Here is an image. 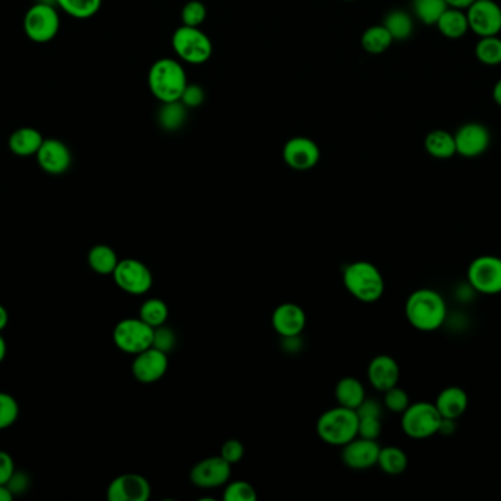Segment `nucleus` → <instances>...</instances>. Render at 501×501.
Here are the masks:
<instances>
[{"label":"nucleus","instance_id":"cd10ccee","mask_svg":"<svg viewBox=\"0 0 501 501\" xmlns=\"http://www.w3.org/2000/svg\"><path fill=\"white\" fill-rule=\"evenodd\" d=\"M383 26L386 27L393 40H398V42L409 39L414 33L412 17L402 9H394L391 12L387 13Z\"/></svg>","mask_w":501,"mask_h":501},{"label":"nucleus","instance_id":"393cba45","mask_svg":"<svg viewBox=\"0 0 501 501\" xmlns=\"http://www.w3.org/2000/svg\"><path fill=\"white\" fill-rule=\"evenodd\" d=\"M425 150L436 159H450L456 155L454 135L445 130H434L425 137Z\"/></svg>","mask_w":501,"mask_h":501},{"label":"nucleus","instance_id":"3c124183","mask_svg":"<svg viewBox=\"0 0 501 501\" xmlns=\"http://www.w3.org/2000/svg\"><path fill=\"white\" fill-rule=\"evenodd\" d=\"M13 494L9 491L6 485H0V501H12Z\"/></svg>","mask_w":501,"mask_h":501},{"label":"nucleus","instance_id":"7ed1b4c3","mask_svg":"<svg viewBox=\"0 0 501 501\" xmlns=\"http://www.w3.org/2000/svg\"><path fill=\"white\" fill-rule=\"evenodd\" d=\"M186 86L188 78L184 66L171 58L157 59L148 71L150 91L162 104L180 100Z\"/></svg>","mask_w":501,"mask_h":501},{"label":"nucleus","instance_id":"a19ab883","mask_svg":"<svg viewBox=\"0 0 501 501\" xmlns=\"http://www.w3.org/2000/svg\"><path fill=\"white\" fill-rule=\"evenodd\" d=\"M206 100V91L201 86L198 84H191L185 87L184 93L180 96V102L186 106V108H200Z\"/></svg>","mask_w":501,"mask_h":501},{"label":"nucleus","instance_id":"9b49d317","mask_svg":"<svg viewBox=\"0 0 501 501\" xmlns=\"http://www.w3.org/2000/svg\"><path fill=\"white\" fill-rule=\"evenodd\" d=\"M469 30L480 37L498 35L501 31V8L494 0H475L467 8Z\"/></svg>","mask_w":501,"mask_h":501},{"label":"nucleus","instance_id":"2f4dec72","mask_svg":"<svg viewBox=\"0 0 501 501\" xmlns=\"http://www.w3.org/2000/svg\"><path fill=\"white\" fill-rule=\"evenodd\" d=\"M140 318L153 328H157L169 320V307L162 298H148L140 307Z\"/></svg>","mask_w":501,"mask_h":501},{"label":"nucleus","instance_id":"f3484780","mask_svg":"<svg viewBox=\"0 0 501 501\" xmlns=\"http://www.w3.org/2000/svg\"><path fill=\"white\" fill-rule=\"evenodd\" d=\"M342 460L353 471H365L377 465L380 444L377 440L356 436L342 447Z\"/></svg>","mask_w":501,"mask_h":501},{"label":"nucleus","instance_id":"4468645a","mask_svg":"<svg viewBox=\"0 0 501 501\" xmlns=\"http://www.w3.org/2000/svg\"><path fill=\"white\" fill-rule=\"evenodd\" d=\"M456 153L463 158H478L489 150L491 135L480 122H467L454 133Z\"/></svg>","mask_w":501,"mask_h":501},{"label":"nucleus","instance_id":"a211bd4d","mask_svg":"<svg viewBox=\"0 0 501 501\" xmlns=\"http://www.w3.org/2000/svg\"><path fill=\"white\" fill-rule=\"evenodd\" d=\"M37 164L49 175H62L72 165V153L69 147L57 139H44L35 155Z\"/></svg>","mask_w":501,"mask_h":501},{"label":"nucleus","instance_id":"0eeeda50","mask_svg":"<svg viewBox=\"0 0 501 501\" xmlns=\"http://www.w3.org/2000/svg\"><path fill=\"white\" fill-rule=\"evenodd\" d=\"M155 328L138 318H126L116 324L113 342L116 347L128 355H138L153 346Z\"/></svg>","mask_w":501,"mask_h":501},{"label":"nucleus","instance_id":"8fccbe9b","mask_svg":"<svg viewBox=\"0 0 501 501\" xmlns=\"http://www.w3.org/2000/svg\"><path fill=\"white\" fill-rule=\"evenodd\" d=\"M493 99L498 106H501V78L493 87Z\"/></svg>","mask_w":501,"mask_h":501},{"label":"nucleus","instance_id":"37998d69","mask_svg":"<svg viewBox=\"0 0 501 501\" xmlns=\"http://www.w3.org/2000/svg\"><path fill=\"white\" fill-rule=\"evenodd\" d=\"M9 491L15 496H19V494L26 493L28 487H30V476L27 475L26 472H13V475L11 476V480L8 481Z\"/></svg>","mask_w":501,"mask_h":501},{"label":"nucleus","instance_id":"49530a36","mask_svg":"<svg viewBox=\"0 0 501 501\" xmlns=\"http://www.w3.org/2000/svg\"><path fill=\"white\" fill-rule=\"evenodd\" d=\"M456 420H447V418H443L442 424H440V429H438V434L442 435H452L456 431Z\"/></svg>","mask_w":501,"mask_h":501},{"label":"nucleus","instance_id":"09e8293b","mask_svg":"<svg viewBox=\"0 0 501 501\" xmlns=\"http://www.w3.org/2000/svg\"><path fill=\"white\" fill-rule=\"evenodd\" d=\"M8 324H9L8 311H6V307L2 306V304H0V333H2V331H4V329L6 328V327H8Z\"/></svg>","mask_w":501,"mask_h":501},{"label":"nucleus","instance_id":"f257e3e1","mask_svg":"<svg viewBox=\"0 0 501 501\" xmlns=\"http://www.w3.org/2000/svg\"><path fill=\"white\" fill-rule=\"evenodd\" d=\"M405 315L414 328L433 333L442 328L447 320V303L436 289H415L405 303Z\"/></svg>","mask_w":501,"mask_h":501},{"label":"nucleus","instance_id":"ea45409f","mask_svg":"<svg viewBox=\"0 0 501 501\" xmlns=\"http://www.w3.org/2000/svg\"><path fill=\"white\" fill-rule=\"evenodd\" d=\"M382 418H378V416H362V418H360L358 436L368 438V440H378V436L382 435Z\"/></svg>","mask_w":501,"mask_h":501},{"label":"nucleus","instance_id":"dca6fc26","mask_svg":"<svg viewBox=\"0 0 501 501\" xmlns=\"http://www.w3.org/2000/svg\"><path fill=\"white\" fill-rule=\"evenodd\" d=\"M150 496V482L138 474L116 476L108 487L109 501H147Z\"/></svg>","mask_w":501,"mask_h":501},{"label":"nucleus","instance_id":"20e7f679","mask_svg":"<svg viewBox=\"0 0 501 501\" xmlns=\"http://www.w3.org/2000/svg\"><path fill=\"white\" fill-rule=\"evenodd\" d=\"M360 418L353 409L338 406L324 412L317 420V435L326 444L343 447L358 436Z\"/></svg>","mask_w":501,"mask_h":501},{"label":"nucleus","instance_id":"5701e85b","mask_svg":"<svg viewBox=\"0 0 501 501\" xmlns=\"http://www.w3.org/2000/svg\"><path fill=\"white\" fill-rule=\"evenodd\" d=\"M334 396H336L338 406L353 409V411H356V407L360 406L367 397L364 384L353 376H345L338 381L334 389Z\"/></svg>","mask_w":501,"mask_h":501},{"label":"nucleus","instance_id":"473e14b6","mask_svg":"<svg viewBox=\"0 0 501 501\" xmlns=\"http://www.w3.org/2000/svg\"><path fill=\"white\" fill-rule=\"evenodd\" d=\"M475 57L481 64L497 66L501 64V39L498 35L481 37L475 46Z\"/></svg>","mask_w":501,"mask_h":501},{"label":"nucleus","instance_id":"c03bdc74","mask_svg":"<svg viewBox=\"0 0 501 501\" xmlns=\"http://www.w3.org/2000/svg\"><path fill=\"white\" fill-rule=\"evenodd\" d=\"M13 472H15V462H13L12 456L0 450V485L8 484Z\"/></svg>","mask_w":501,"mask_h":501},{"label":"nucleus","instance_id":"c9c22d12","mask_svg":"<svg viewBox=\"0 0 501 501\" xmlns=\"http://www.w3.org/2000/svg\"><path fill=\"white\" fill-rule=\"evenodd\" d=\"M19 405L12 394L0 391V431L9 428L17 422Z\"/></svg>","mask_w":501,"mask_h":501},{"label":"nucleus","instance_id":"39448f33","mask_svg":"<svg viewBox=\"0 0 501 501\" xmlns=\"http://www.w3.org/2000/svg\"><path fill=\"white\" fill-rule=\"evenodd\" d=\"M171 46L180 61L202 66L213 55L210 37L200 27L180 26L171 35Z\"/></svg>","mask_w":501,"mask_h":501},{"label":"nucleus","instance_id":"4c0bfd02","mask_svg":"<svg viewBox=\"0 0 501 501\" xmlns=\"http://www.w3.org/2000/svg\"><path fill=\"white\" fill-rule=\"evenodd\" d=\"M383 403H384V407H386L387 411L402 415L403 412L406 411L409 405H411V400H409V394L396 385L393 389L384 391Z\"/></svg>","mask_w":501,"mask_h":501},{"label":"nucleus","instance_id":"603ef678","mask_svg":"<svg viewBox=\"0 0 501 501\" xmlns=\"http://www.w3.org/2000/svg\"><path fill=\"white\" fill-rule=\"evenodd\" d=\"M6 351H8L6 342H4V338L2 337V334H0V363L4 362V358H6Z\"/></svg>","mask_w":501,"mask_h":501},{"label":"nucleus","instance_id":"6ab92c4d","mask_svg":"<svg viewBox=\"0 0 501 501\" xmlns=\"http://www.w3.org/2000/svg\"><path fill=\"white\" fill-rule=\"evenodd\" d=\"M271 325L282 338L298 337L307 325V315L295 303H282L271 315Z\"/></svg>","mask_w":501,"mask_h":501},{"label":"nucleus","instance_id":"423d86ee","mask_svg":"<svg viewBox=\"0 0 501 501\" xmlns=\"http://www.w3.org/2000/svg\"><path fill=\"white\" fill-rule=\"evenodd\" d=\"M442 415L434 403H411L402 413V431L412 440H427L437 435Z\"/></svg>","mask_w":501,"mask_h":501},{"label":"nucleus","instance_id":"f03ea898","mask_svg":"<svg viewBox=\"0 0 501 501\" xmlns=\"http://www.w3.org/2000/svg\"><path fill=\"white\" fill-rule=\"evenodd\" d=\"M343 284L362 303H376L383 297L386 282L380 269L367 260H358L343 269Z\"/></svg>","mask_w":501,"mask_h":501},{"label":"nucleus","instance_id":"9d476101","mask_svg":"<svg viewBox=\"0 0 501 501\" xmlns=\"http://www.w3.org/2000/svg\"><path fill=\"white\" fill-rule=\"evenodd\" d=\"M116 286L131 296L148 293L153 286V274L146 264L137 259H122L111 274Z\"/></svg>","mask_w":501,"mask_h":501},{"label":"nucleus","instance_id":"de8ad7c7","mask_svg":"<svg viewBox=\"0 0 501 501\" xmlns=\"http://www.w3.org/2000/svg\"><path fill=\"white\" fill-rule=\"evenodd\" d=\"M474 2L475 0H445V4H447L449 8L462 9V11L469 8Z\"/></svg>","mask_w":501,"mask_h":501},{"label":"nucleus","instance_id":"aec40b11","mask_svg":"<svg viewBox=\"0 0 501 501\" xmlns=\"http://www.w3.org/2000/svg\"><path fill=\"white\" fill-rule=\"evenodd\" d=\"M367 376L374 389L384 393L399 384L400 367L391 356L378 355L369 362Z\"/></svg>","mask_w":501,"mask_h":501},{"label":"nucleus","instance_id":"4be33fe9","mask_svg":"<svg viewBox=\"0 0 501 501\" xmlns=\"http://www.w3.org/2000/svg\"><path fill=\"white\" fill-rule=\"evenodd\" d=\"M43 142V135L39 130H35L33 127H21L9 135L8 147L15 156L31 158L37 155Z\"/></svg>","mask_w":501,"mask_h":501},{"label":"nucleus","instance_id":"412c9836","mask_svg":"<svg viewBox=\"0 0 501 501\" xmlns=\"http://www.w3.org/2000/svg\"><path fill=\"white\" fill-rule=\"evenodd\" d=\"M434 405L442 418L458 420L460 416L465 415V412L469 407V396L465 389L452 385L440 391Z\"/></svg>","mask_w":501,"mask_h":501},{"label":"nucleus","instance_id":"58836bf2","mask_svg":"<svg viewBox=\"0 0 501 501\" xmlns=\"http://www.w3.org/2000/svg\"><path fill=\"white\" fill-rule=\"evenodd\" d=\"M176 346V334L173 329L166 327V324L162 327L155 328V335H153V346L157 351H163V353H171Z\"/></svg>","mask_w":501,"mask_h":501},{"label":"nucleus","instance_id":"c756f323","mask_svg":"<svg viewBox=\"0 0 501 501\" xmlns=\"http://www.w3.org/2000/svg\"><path fill=\"white\" fill-rule=\"evenodd\" d=\"M59 8L75 19H90L99 13L103 0H56Z\"/></svg>","mask_w":501,"mask_h":501},{"label":"nucleus","instance_id":"2eb2a0df","mask_svg":"<svg viewBox=\"0 0 501 501\" xmlns=\"http://www.w3.org/2000/svg\"><path fill=\"white\" fill-rule=\"evenodd\" d=\"M169 367L167 353L150 347L135 355L133 362V375L141 384H153L166 375Z\"/></svg>","mask_w":501,"mask_h":501},{"label":"nucleus","instance_id":"a18cd8bd","mask_svg":"<svg viewBox=\"0 0 501 501\" xmlns=\"http://www.w3.org/2000/svg\"><path fill=\"white\" fill-rule=\"evenodd\" d=\"M356 413H358L360 418H362V416H378V418H382L383 407L377 400L365 397L364 402L356 407Z\"/></svg>","mask_w":501,"mask_h":501},{"label":"nucleus","instance_id":"e433bc0d","mask_svg":"<svg viewBox=\"0 0 501 501\" xmlns=\"http://www.w3.org/2000/svg\"><path fill=\"white\" fill-rule=\"evenodd\" d=\"M182 24L186 27H201L202 22L206 21L207 8L206 4L200 0H189L185 4L180 12Z\"/></svg>","mask_w":501,"mask_h":501},{"label":"nucleus","instance_id":"864d4df0","mask_svg":"<svg viewBox=\"0 0 501 501\" xmlns=\"http://www.w3.org/2000/svg\"><path fill=\"white\" fill-rule=\"evenodd\" d=\"M345 2H353V0H345Z\"/></svg>","mask_w":501,"mask_h":501},{"label":"nucleus","instance_id":"f8f14e48","mask_svg":"<svg viewBox=\"0 0 501 501\" xmlns=\"http://www.w3.org/2000/svg\"><path fill=\"white\" fill-rule=\"evenodd\" d=\"M231 475V463L226 462L222 456H213L195 463L189 474V480L198 489H217L226 485Z\"/></svg>","mask_w":501,"mask_h":501},{"label":"nucleus","instance_id":"7c9ffc66","mask_svg":"<svg viewBox=\"0 0 501 501\" xmlns=\"http://www.w3.org/2000/svg\"><path fill=\"white\" fill-rule=\"evenodd\" d=\"M162 104L163 106L159 112L160 126L163 127L166 131L179 130L186 121V109L188 108L180 100Z\"/></svg>","mask_w":501,"mask_h":501},{"label":"nucleus","instance_id":"ddd939ff","mask_svg":"<svg viewBox=\"0 0 501 501\" xmlns=\"http://www.w3.org/2000/svg\"><path fill=\"white\" fill-rule=\"evenodd\" d=\"M322 150L314 140L308 137H293L283 147V160L295 171H309L317 166Z\"/></svg>","mask_w":501,"mask_h":501},{"label":"nucleus","instance_id":"6e6552de","mask_svg":"<svg viewBox=\"0 0 501 501\" xmlns=\"http://www.w3.org/2000/svg\"><path fill=\"white\" fill-rule=\"evenodd\" d=\"M24 33L34 43H49L60 30L59 12L49 4H35L24 17Z\"/></svg>","mask_w":501,"mask_h":501},{"label":"nucleus","instance_id":"b1692460","mask_svg":"<svg viewBox=\"0 0 501 501\" xmlns=\"http://www.w3.org/2000/svg\"><path fill=\"white\" fill-rule=\"evenodd\" d=\"M438 31L447 39H462L469 30L467 15L462 9L447 8L443 13L437 24Z\"/></svg>","mask_w":501,"mask_h":501},{"label":"nucleus","instance_id":"1a4fd4ad","mask_svg":"<svg viewBox=\"0 0 501 501\" xmlns=\"http://www.w3.org/2000/svg\"><path fill=\"white\" fill-rule=\"evenodd\" d=\"M467 282L476 293L484 296L501 294V258L496 255L478 256L467 266Z\"/></svg>","mask_w":501,"mask_h":501},{"label":"nucleus","instance_id":"79ce46f5","mask_svg":"<svg viewBox=\"0 0 501 501\" xmlns=\"http://www.w3.org/2000/svg\"><path fill=\"white\" fill-rule=\"evenodd\" d=\"M245 449L244 444L239 440H227L223 443L222 449H220V456H222L226 462L231 465L240 462L244 458Z\"/></svg>","mask_w":501,"mask_h":501},{"label":"nucleus","instance_id":"bb28decb","mask_svg":"<svg viewBox=\"0 0 501 501\" xmlns=\"http://www.w3.org/2000/svg\"><path fill=\"white\" fill-rule=\"evenodd\" d=\"M407 456L402 449L389 445L382 447L378 454L377 466L387 475H400L406 471Z\"/></svg>","mask_w":501,"mask_h":501},{"label":"nucleus","instance_id":"72a5a7b5","mask_svg":"<svg viewBox=\"0 0 501 501\" xmlns=\"http://www.w3.org/2000/svg\"><path fill=\"white\" fill-rule=\"evenodd\" d=\"M412 6L418 19L424 22L425 26L437 24L445 9L449 8L445 0H414Z\"/></svg>","mask_w":501,"mask_h":501},{"label":"nucleus","instance_id":"c85d7f7f","mask_svg":"<svg viewBox=\"0 0 501 501\" xmlns=\"http://www.w3.org/2000/svg\"><path fill=\"white\" fill-rule=\"evenodd\" d=\"M393 42V37L390 35L384 26L369 27L368 30L364 31L362 39H361L365 52L371 53V55L386 52Z\"/></svg>","mask_w":501,"mask_h":501},{"label":"nucleus","instance_id":"f704fd0d","mask_svg":"<svg viewBox=\"0 0 501 501\" xmlns=\"http://www.w3.org/2000/svg\"><path fill=\"white\" fill-rule=\"evenodd\" d=\"M257 497V491L247 481L227 482L226 487L223 489V500L224 501H255Z\"/></svg>","mask_w":501,"mask_h":501},{"label":"nucleus","instance_id":"a878e982","mask_svg":"<svg viewBox=\"0 0 501 501\" xmlns=\"http://www.w3.org/2000/svg\"><path fill=\"white\" fill-rule=\"evenodd\" d=\"M88 266L99 275H111L119 264L116 251L106 244H97L87 256Z\"/></svg>","mask_w":501,"mask_h":501}]
</instances>
